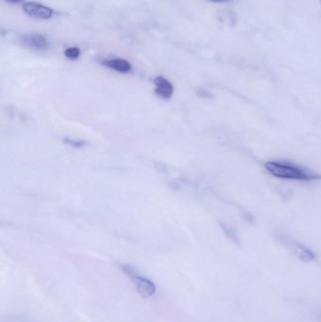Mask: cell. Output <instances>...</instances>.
Listing matches in <instances>:
<instances>
[{"label": "cell", "instance_id": "obj_1", "mask_svg": "<svg viewBox=\"0 0 321 322\" xmlns=\"http://www.w3.org/2000/svg\"><path fill=\"white\" fill-rule=\"evenodd\" d=\"M265 169L271 176L283 179L309 181L319 178L310 171L288 161H269L265 163Z\"/></svg>", "mask_w": 321, "mask_h": 322}, {"label": "cell", "instance_id": "obj_2", "mask_svg": "<svg viewBox=\"0 0 321 322\" xmlns=\"http://www.w3.org/2000/svg\"><path fill=\"white\" fill-rule=\"evenodd\" d=\"M120 269L134 283L137 291L142 297L149 298L155 294V284L148 278L143 276L142 274H140L131 265L122 264L120 266Z\"/></svg>", "mask_w": 321, "mask_h": 322}, {"label": "cell", "instance_id": "obj_3", "mask_svg": "<svg viewBox=\"0 0 321 322\" xmlns=\"http://www.w3.org/2000/svg\"><path fill=\"white\" fill-rule=\"evenodd\" d=\"M23 10L29 16L35 19L47 20L53 15V11L50 8L37 2H26L23 4Z\"/></svg>", "mask_w": 321, "mask_h": 322}, {"label": "cell", "instance_id": "obj_4", "mask_svg": "<svg viewBox=\"0 0 321 322\" xmlns=\"http://www.w3.org/2000/svg\"><path fill=\"white\" fill-rule=\"evenodd\" d=\"M21 42L24 46L34 50H46L48 47L47 40L41 34H26L21 38Z\"/></svg>", "mask_w": 321, "mask_h": 322}, {"label": "cell", "instance_id": "obj_5", "mask_svg": "<svg viewBox=\"0 0 321 322\" xmlns=\"http://www.w3.org/2000/svg\"><path fill=\"white\" fill-rule=\"evenodd\" d=\"M154 84L155 86V94L160 96L161 98L168 100L173 96L175 92L174 86L168 79H166L165 77L162 76L155 77L154 79Z\"/></svg>", "mask_w": 321, "mask_h": 322}, {"label": "cell", "instance_id": "obj_6", "mask_svg": "<svg viewBox=\"0 0 321 322\" xmlns=\"http://www.w3.org/2000/svg\"><path fill=\"white\" fill-rule=\"evenodd\" d=\"M104 65H106L107 67L115 70L119 73H129L132 70V66L130 63H128L127 61H125L124 59H120V58H115V59H110L107 60L104 63Z\"/></svg>", "mask_w": 321, "mask_h": 322}, {"label": "cell", "instance_id": "obj_7", "mask_svg": "<svg viewBox=\"0 0 321 322\" xmlns=\"http://www.w3.org/2000/svg\"><path fill=\"white\" fill-rule=\"evenodd\" d=\"M221 228L224 231L225 235L227 236L229 239H231L232 241L238 243V238L235 229L231 228L227 224H221Z\"/></svg>", "mask_w": 321, "mask_h": 322}, {"label": "cell", "instance_id": "obj_8", "mask_svg": "<svg viewBox=\"0 0 321 322\" xmlns=\"http://www.w3.org/2000/svg\"><path fill=\"white\" fill-rule=\"evenodd\" d=\"M64 55L70 60H76L80 56V50L77 47H69L64 51Z\"/></svg>", "mask_w": 321, "mask_h": 322}, {"label": "cell", "instance_id": "obj_9", "mask_svg": "<svg viewBox=\"0 0 321 322\" xmlns=\"http://www.w3.org/2000/svg\"><path fill=\"white\" fill-rule=\"evenodd\" d=\"M63 142L66 144H69V145L72 146V147H77V148L83 147V146L86 144V143H84L82 141H74L72 139H64Z\"/></svg>", "mask_w": 321, "mask_h": 322}, {"label": "cell", "instance_id": "obj_10", "mask_svg": "<svg viewBox=\"0 0 321 322\" xmlns=\"http://www.w3.org/2000/svg\"><path fill=\"white\" fill-rule=\"evenodd\" d=\"M208 1L213 3H227V2H231L232 0H208Z\"/></svg>", "mask_w": 321, "mask_h": 322}, {"label": "cell", "instance_id": "obj_11", "mask_svg": "<svg viewBox=\"0 0 321 322\" xmlns=\"http://www.w3.org/2000/svg\"><path fill=\"white\" fill-rule=\"evenodd\" d=\"M5 1H7V2H10V3H13V4H18V3L22 2L23 0H5Z\"/></svg>", "mask_w": 321, "mask_h": 322}]
</instances>
